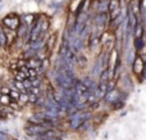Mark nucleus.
<instances>
[{"label":"nucleus","instance_id":"obj_10","mask_svg":"<svg viewBox=\"0 0 146 140\" xmlns=\"http://www.w3.org/2000/svg\"><path fill=\"white\" fill-rule=\"evenodd\" d=\"M13 140H17V139H13Z\"/></svg>","mask_w":146,"mask_h":140},{"label":"nucleus","instance_id":"obj_6","mask_svg":"<svg viewBox=\"0 0 146 140\" xmlns=\"http://www.w3.org/2000/svg\"><path fill=\"white\" fill-rule=\"evenodd\" d=\"M135 44H136V49L137 50H141L142 48H144V43H142V40L141 39H139V37H136V41H135Z\"/></svg>","mask_w":146,"mask_h":140},{"label":"nucleus","instance_id":"obj_3","mask_svg":"<svg viewBox=\"0 0 146 140\" xmlns=\"http://www.w3.org/2000/svg\"><path fill=\"white\" fill-rule=\"evenodd\" d=\"M0 48L5 49L8 48V39H7V35H5L4 30L1 27V23H0Z\"/></svg>","mask_w":146,"mask_h":140},{"label":"nucleus","instance_id":"obj_1","mask_svg":"<svg viewBox=\"0 0 146 140\" xmlns=\"http://www.w3.org/2000/svg\"><path fill=\"white\" fill-rule=\"evenodd\" d=\"M0 23H1L3 26H5V27L13 30V31H17L18 27L22 25V23H21V15L18 14V13H14V12L8 13V14L1 19Z\"/></svg>","mask_w":146,"mask_h":140},{"label":"nucleus","instance_id":"obj_7","mask_svg":"<svg viewBox=\"0 0 146 140\" xmlns=\"http://www.w3.org/2000/svg\"><path fill=\"white\" fill-rule=\"evenodd\" d=\"M136 37H139V39L142 37V26L141 25H137V27H136Z\"/></svg>","mask_w":146,"mask_h":140},{"label":"nucleus","instance_id":"obj_9","mask_svg":"<svg viewBox=\"0 0 146 140\" xmlns=\"http://www.w3.org/2000/svg\"><path fill=\"white\" fill-rule=\"evenodd\" d=\"M37 3H38V4H42V3H44V0H37Z\"/></svg>","mask_w":146,"mask_h":140},{"label":"nucleus","instance_id":"obj_2","mask_svg":"<svg viewBox=\"0 0 146 140\" xmlns=\"http://www.w3.org/2000/svg\"><path fill=\"white\" fill-rule=\"evenodd\" d=\"M145 68V63L142 61L141 57H136V59L133 61V72L136 76H141L142 72H144Z\"/></svg>","mask_w":146,"mask_h":140},{"label":"nucleus","instance_id":"obj_5","mask_svg":"<svg viewBox=\"0 0 146 140\" xmlns=\"http://www.w3.org/2000/svg\"><path fill=\"white\" fill-rule=\"evenodd\" d=\"M91 129V121H86V122H83L82 125H81V127L78 129L80 131H82V133H86V131H88Z\"/></svg>","mask_w":146,"mask_h":140},{"label":"nucleus","instance_id":"obj_4","mask_svg":"<svg viewBox=\"0 0 146 140\" xmlns=\"http://www.w3.org/2000/svg\"><path fill=\"white\" fill-rule=\"evenodd\" d=\"M15 32H17V36H18V37H22V39H23L28 32H30V31H28V26L21 25L19 27H18V30L15 31Z\"/></svg>","mask_w":146,"mask_h":140},{"label":"nucleus","instance_id":"obj_8","mask_svg":"<svg viewBox=\"0 0 146 140\" xmlns=\"http://www.w3.org/2000/svg\"><path fill=\"white\" fill-rule=\"evenodd\" d=\"M3 8H4V4H0V12H1Z\"/></svg>","mask_w":146,"mask_h":140}]
</instances>
